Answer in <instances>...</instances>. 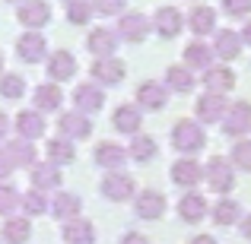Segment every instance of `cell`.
<instances>
[{
	"instance_id": "6da1fadb",
	"label": "cell",
	"mask_w": 251,
	"mask_h": 244,
	"mask_svg": "<svg viewBox=\"0 0 251 244\" xmlns=\"http://www.w3.org/2000/svg\"><path fill=\"white\" fill-rule=\"evenodd\" d=\"M172 143H175V149H181V153H197V149H203V143H207V136H203V127L194 121H178L175 130H172Z\"/></svg>"
},
{
	"instance_id": "7a4b0ae2",
	"label": "cell",
	"mask_w": 251,
	"mask_h": 244,
	"mask_svg": "<svg viewBox=\"0 0 251 244\" xmlns=\"http://www.w3.org/2000/svg\"><path fill=\"white\" fill-rule=\"evenodd\" d=\"M203 177H207V184L216 190V194H229V190L235 187V175H232V165L226 159H210L207 168H203Z\"/></svg>"
},
{
	"instance_id": "3957f363",
	"label": "cell",
	"mask_w": 251,
	"mask_h": 244,
	"mask_svg": "<svg viewBox=\"0 0 251 244\" xmlns=\"http://www.w3.org/2000/svg\"><path fill=\"white\" fill-rule=\"evenodd\" d=\"M223 127H226L229 136L248 133V127H251V105H248V102L229 105V108H226V117H223Z\"/></svg>"
},
{
	"instance_id": "277c9868",
	"label": "cell",
	"mask_w": 251,
	"mask_h": 244,
	"mask_svg": "<svg viewBox=\"0 0 251 244\" xmlns=\"http://www.w3.org/2000/svg\"><path fill=\"white\" fill-rule=\"evenodd\" d=\"M19 22L25 25V29H42V25H48L51 19V6L45 3V0H25L23 6H19Z\"/></svg>"
},
{
	"instance_id": "5b68a950",
	"label": "cell",
	"mask_w": 251,
	"mask_h": 244,
	"mask_svg": "<svg viewBox=\"0 0 251 244\" xmlns=\"http://www.w3.org/2000/svg\"><path fill=\"white\" fill-rule=\"evenodd\" d=\"M102 194L108 197V200H115V203L130 200V194H134V177L124 175V171H111V175L102 181Z\"/></svg>"
},
{
	"instance_id": "8992f818",
	"label": "cell",
	"mask_w": 251,
	"mask_h": 244,
	"mask_svg": "<svg viewBox=\"0 0 251 244\" xmlns=\"http://www.w3.org/2000/svg\"><path fill=\"white\" fill-rule=\"evenodd\" d=\"M150 29H153V22L143 13H127V16H121V25H118L124 42H143L150 35Z\"/></svg>"
},
{
	"instance_id": "52a82bcc",
	"label": "cell",
	"mask_w": 251,
	"mask_h": 244,
	"mask_svg": "<svg viewBox=\"0 0 251 244\" xmlns=\"http://www.w3.org/2000/svg\"><path fill=\"white\" fill-rule=\"evenodd\" d=\"M45 51H48V44H45V38L38 35V32H25L16 42V54H19V61H25V64H38L45 57Z\"/></svg>"
},
{
	"instance_id": "ba28073f",
	"label": "cell",
	"mask_w": 251,
	"mask_h": 244,
	"mask_svg": "<svg viewBox=\"0 0 251 244\" xmlns=\"http://www.w3.org/2000/svg\"><path fill=\"white\" fill-rule=\"evenodd\" d=\"M74 102H76V108H80V111L92 114V111H99L105 105V92L99 89L96 83H80L74 89Z\"/></svg>"
},
{
	"instance_id": "9c48e42d",
	"label": "cell",
	"mask_w": 251,
	"mask_h": 244,
	"mask_svg": "<svg viewBox=\"0 0 251 244\" xmlns=\"http://www.w3.org/2000/svg\"><path fill=\"white\" fill-rule=\"evenodd\" d=\"M226 108L229 105L223 102V95H216V92H207V95L197 98V117H201L203 124H216L220 117H226Z\"/></svg>"
},
{
	"instance_id": "30bf717a",
	"label": "cell",
	"mask_w": 251,
	"mask_h": 244,
	"mask_svg": "<svg viewBox=\"0 0 251 244\" xmlns=\"http://www.w3.org/2000/svg\"><path fill=\"white\" fill-rule=\"evenodd\" d=\"M92 76L105 86H118L124 80V64L118 61V57H99V61L92 64Z\"/></svg>"
},
{
	"instance_id": "8fae6325",
	"label": "cell",
	"mask_w": 251,
	"mask_h": 244,
	"mask_svg": "<svg viewBox=\"0 0 251 244\" xmlns=\"http://www.w3.org/2000/svg\"><path fill=\"white\" fill-rule=\"evenodd\" d=\"M61 133H64V140H86L92 133V124L80 111H70V114L61 117Z\"/></svg>"
},
{
	"instance_id": "7c38bea8",
	"label": "cell",
	"mask_w": 251,
	"mask_h": 244,
	"mask_svg": "<svg viewBox=\"0 0 251 244\" xmlns=\"http://www.w3.org/2000/svg\"><path fill=\"white\" fill-rule=\"evenodd\" d=\"M153 29L159 32L162 38H175L181 32V13L175 6H159L156 10V19H153Z\"/></svg>"
},
{
	"instance_id": "4fadbf2b",
	"label": "cell",
	"mask_w": 251,
	"mask_h": 244,
	"mask_svg": "<svg viewBox=\"0 0 251 244\" xmlns=\"http://www.w3.org/2000/svg\"><path fill=\"white\" fill-rule=\"evenodd\" d=\"M74 73H76L74 54H70V51H54V54H51V61H48V76L54 83H64V80H70Z\"/></svg>"
},
{
	"instance_id": "5bb4252c",
	"label": "cell",
	"mask_w": 251,
	"mask_h": 244,
	"mask_svg": "<svg viewBox=\"0 0 251 244\" xmlns=\"http://www.w3.org/2000/svg\"><path fill=\"white\" fill-rule=\"evenodd\" d=\"M201 175H203V168L194 159H178L172 165V181H175L178 187H194V184L201 181Z\"/></svg>"
},
{
	"instance_id": "9a60e30c",
	"label": "cell",
	"mask_w": 251,
	"mask_h": 244,
	"mask_svg": "<svg viewBox=\"0 0 251 244\" xmlns=\"http://www.w3.org/2000/svg\"><path fill=\"white\" fill-rule=\"evenodd\" d=\"M162 209H166V197H162L159 190H143V194L137 197V216H140V219H159Z\"/></svg>"
},
{
	"instance_id": "2e32d148",
	"label": "cell",
	"mask_w": 251,
	"mask_h": 244,
	"mask_svg": "<svg viewBox=\"0 0 251 244\" xmlns=\"http://www.w3.org/2000/svg\"><path fill=\"white\" fill-rule=\"evenodd\" d=\"M118 48V35L111 29H92L89 32V51L96 57H111Z\"/></svg>"
},
{
	"instance_id": "e0dca14e",
	"label": "cell",
	"mask_w": 251,
	"mask_h": 244,
	"mask_svg": "<svg viewBox=\"0 0 251 244\" xmlns=\"http://www.w3.org/2000/svg\"><path fill=\"white\" fill-rule=\"evenodd\" d=\"M203 83H207V92L223 95V92H229L235 86V73L229 67H210L207 73H203Z\"/></svg>"
},
{
	"instance_id": "ac0fdd59",
	"label": "cell",
	"mask_w": 251,
	"mask_h": 244,
	"mask_svg": "<svg viewBox=\"0 0 251 244\" xmlns=\"http://www.w3.org/2000/svg\"><path fill=\"white\" fill-rule=\"evenodd\" d=\"M96 162L102 165V168H121L124 162H127V149H121L118 143H99L96 146Z\"/></svg>"
},
{
	"instance_id": "d6986e66",
	"label": "cell",
	"mask_w": 251,
	"mask_h": 244,
	"mask_svg": "<svg viewBox=\"0 0 251 244\" xmlns=\"http://www.w3.org/2000/svg\"><path fill=\"white\" fill-rule=\"evenodd\" d=\"M48 209L54 213V219H80V197L76 194H57L54 203H48Z\"/></svg>"
},
{
	"instance_id": "ffe728a7",
	"label": "cell",
	"mask_w": 251,
	"mask_h": 244,
	"mask_svg": "<svg viewBox=\"0 0 251 244\" xmlns=\"http://www.w3.org/2000/svg\"><path fill=\"white\" fill-rule=\"evenodd\" d=\"M166 98H169V92L162 89L159 83H143L140 89H137V102H140L143 108H150V111L166 108Z\"/></svg>"
},
{
	"instance_id": "44dd1931",
	"label": "cell",
	"mask_w": 251,
	"mask_h": 244,
	"mask_svg": "<svg viewBox=\"0 0 251 244\" xmlns=\"http://www.w3.org/2000/svg\"><path fill=\"white\" fill-rule=\"evenodd\" d=\"M32 184L38 190H54L61 184V171H57L54 162H42V165H32Z\"/></svg>"
},
{
	"instance_id": "7402d4cb",
	"label": "cell",
	"mask_w": 251,
	"mask_h": 244,
	"mask_svg": "<svg viewBox=\"0 0 251 244\" xmlns=\"http://www.w3.org/2000/svg\"><path fill=\"white\" fill-rule=\"evenodd\" d=\"M61 102H64V92H61V86H57V83H45V86H38V89H35V108H38V114H42V111L61 108Z\"/></svg>"
},
{
	"instance_id": "603a6c76",
	"label": "cell",
	"mask_w": 251,
	"mask_h": 244,
	"mask_svg": "<svg viewBox=\"0 0 251 244\" xmlns=\"http://www.w3.org/2000/svg\"><path fill=\"white\" fill-rule=\"evenodd\" d=\"M216 54L223 57V61H232V57H239V51H242V38H239V32H232V29H220L216 32Z\"/></svg>"
},
{
	"instance_id": "cb8c5ba5",
	"label": "cell",
	"mask_w": 251,
	"mask_h": 244,
	"mask_svg": "<svg viewBox=\"0 0 251 244\" xmlns=\"http://www.w3.org/2000/svg\"><path fill=\"white\" fill-rule=\"evenodd\" d=\"M203 213H207V200H203L201 194H184L181 203H178V216H181L184 222H201Z\"/></svg>"
},
{
	"instance_id": "d4e9b609",
	"label": "cell",
	"mask_w": 251,
	"mask_h": 244,
	"mask_svg": "<svg viewBox=\"0 0 251 244\" xmlns=\"http://www.w3.org/2000/svg\"><path fill=\"white\" fill-rule=\"evenodd\" d=\"M16 130L23 133V140H38V136L45 133V121H42V114L38 111H23V114L16 117Z\"/></svg>"
},
{
	"instance_id": "484cf974",
	"label": "cell",
	"mask_w": 251,
	"mask_h": 244,
	"mask_svg": "<svg viewBox=\"0 0 251 244\" xmlns=\"http://www.w3.org/2000/svg\"><path fill=\"white\" fill-rule=\"evenodd\" d=\"M64 241L67 244H92L96 241V232H92V225L86 219H70L64 225Z\"/></svg>"
},
{
	"instance_id": "4316f807",
	"label": "cell",
	"mask_w": 251,
	"mask_h": 244,
	"mask_svg": "<svg viewBox=\"0 0 251 244\" xmlns=\"http://www.w3.org/2000/svg\"><path fill=\"white\" fill-rule=\"evenodd\" d=\"M210 61H213V51L207 48L203 42H191L184 48V64L194 70H210Z\"/></svg>"
},
{
	"instance_id": "83f0119b",
	"label": "cell",
	"mask_w": 251,
	"mask_h": 244,
	"mask_svg": "<svg viewBox=\"0 0 251 244\" xmlns=\"http://www.w3.org/2000/svg\"><path fill=\"white\" fill-rule=\"evenodd\" d=\"M216 29V13L213 6H194L191 10V32L194 35H207V32Z\"/></svg>"
},
{
	"instance_id": "f1b7e54d",
	"label": "cell",
	"mask_w": 251,
	"mask_h": 244,
	"mask_svg": "<svg viewBox=\"0 0 251 244\" xmlns=\"http://www.w3.org/2000/svg\"><path fill=\"white\" fill-rule=\"evenodd\" d=\"M115 130H121V133H137V130H140V111L130 108V105H121V108L115 111Z\"/></svg>"
},
{
	"instance_id": "f546056e",
	"label": "cell",
	"mask_w": 251,
	"mask_h": 244,
	"mask_svg": "<svg viewBox=\"0 0 251 244\" xmlns=\"http://www.w3.org/2000/svg\"><path fill=\"white\" fill-rule=\"evenodd\" d=\"M6 155H10V162L13 165H35V149H32V143L29 140H16V143H10L6 146Z\"/></svg>"
},
{
	"instance_id": "4dcf8cb0",
	"label": "cell",
	"mask_w": 251,
	"mask_h": 244,
	"mask_svg": "<svg viewBox=\"0 0 251 244\" xmlns=\"http://www.w3.org/2000/svg\"><path fill=\"white\" fill-rule=\"evenodd\" d=\"M130 159H137V162H150V159H156V140H153V136L137 133L134 140H130Z\"/></svg>"
},
{
	"instance_id": "1f68e13d",
	"label": "cell",
	"mask_w": 251,
	"mask_h": 244,
	"mask_svg": "<svg viewBox=\"0 0 251 244\" xmlns=\"http://www.w3.org/2000/svg\"><path fill=\"white\" fill-rule=\"evenodd\" d=\"M29 235H32L29 219H10V222L3 225V241H10V244H23V241H29Z\"/></svg>"
},
{
	"instance_id": "d6a6232c",
	"label": "cell",
	"mask_w": 251,
	"mask_h": 244,
	"mask_svg": "<svg viewBox=\"0 0 251 244\" xmlns=\"http://www.w3.org/2000/svg\"><path fill=\"white\" fill-rule=\"evenodd\" d=\"M48 155H51V162L54 165H67V162H74L76 159V153H74V143L70 140H51L48 143Z\"/></svg>"
},
{
	"instance_id": "836d02e7",
	"label": "cell",
	"mask_w": 251,
	"mask_h": 244,
	"mask_svg": "<svg viewBox=\"0 0 251 244\" xmlns=\"http://www.w3.org/2000/svg\"><path fill=\"white\" fill-rule=\"evenodd\" d=\"M166 83H169L175 92H191V89H194V76H191L188 67H169Z\"/></svg>"
},
{
	"instance_id": "e575fe53",
	"label": "cell",
	"mask_w": 251,
	"mask_h": 244,
	"mask_svg": "<svg viewBox=\"0 0 251 244\" xmlns=\"http://www.w3.org/2000/svg\"><path fill=\"white\" fill-rule=\"evenodd\" d=\"M239 209L242 206L235 200H220L213 206V222H216V225H232V222L239 219Z\"/></svg>"
},
{
	"instance_id": "d590c367",
	"label": "cell",
	"mask_w": 251,
	"mask_h": 244,
	"mask_svg": "<svg viewBox=\"0 0 251 244\" xmlns=\"http://www.w3.org/2000/svg\"><path fill=\"white\" fill-rule=\"evenodd\" d=\"M25 92V80L19 73H6L3 80H0V95L3 98H19Z\"/></svg>"
},
{
	"instance_id": "8d00e7d4",
	"label": "cell",
	"mask_w": 251,
	"mask_h": 244,
	"mask_svg": "<svg viewBox=\"0 0 251 244\" xmlns=\"http://www.w3.org/2000/svg\"><path fill=\"white\" fill-rule=\"evenodd\" d=\"M92 16V3H83V0H76V3L67 6V22L70 25H86Z\"/></svg>"
},
{
	"instance_id": "74e56055",
	"label": "cell",
	"mask_w": 251,
	"mask_h": 244,
	"mask_svg": "<svg viewBox=\"0 0 251 244\" xmlns=\"http://www.w3.org/2000/svg\"><path fill=\"white\" fill-rule=\"evenodd\" d=\"M23 206H25V213H29V216L48 213V200L42 197V190H32V194H25V197H23Z\"/></svg>"
},
{
	"instance_id": "f35d334b",
	"label": "cell",
	"mask_w": 251,
	"mask_h": 244,
	"mask_svg": "<svg viewBox=\"0 0 251 244\" xmlns=\"http://www.w3.org/2000/svg\"><path fill=\"white\" fill-rule=\"evenodd\" d=\"M16 206H19V194L10 187V184H0V216L13 213Z\"/></svg>"
},
{
	"instance_id": "ab89813d",
	"label": "cell",
	"mask_w": 251,
	"mask_h": 244,
	"mask_svg": "<svg viewBox=\"0 0 251 244\" xmlns=\"http://www.w3.org/2000/svg\"><path fill=\"white\" fill-rule=\"evenodd\" d=\"M124 6L127 0H92V13H102V16H118Z\"/></svg>"
},
{
	"instance_id": "60d3db41",
	"label": "cell",
	"mask_w": 251,
	"mask_h": 244,
	"mask_svg": "<svg viewBox=\"0 0 251 244\" xmlns=\"http://www.w3.org/2000/svg\"><path fill=\"white\" fill-rule=\"evenodd\" d=\"M232 159H235V165H239V168L251 171V143H235Z\"/></svg>"
},
{
	"instance_id": "b9f144b4",
	"label": "cell",
	"mask_w": 251,
	"mask_h": 244,
	"mask_svg": "<svg viewBox=\"0 0 251 244\" xmlns=\"http://www.w3.org/2000/svg\"><path fill=\"white\" fill-rule=\"evenodd\" d=\"M223 10H226L229 16H248L251 0H223Z\"/></svg>"
},
{
	"instance_id": "7bdbcfd3",
	"label": "cell",
	"mask_w": 251,
	"mask_h": 244,
	"mask_svg": "<svg viewBox=\"0 0 251 244\" xmlns=\"http://www.w3.org/2000/svg\"><path fill=\"white\" fill-rule=\"evenodd\" d=\"M13 168H16V165L10 162V155H6V149H0V181L13 175Z\"/></svg>"
},
{
	"instance_id": "ee69618b",
	"label": "cell",
	"mask_w": 251,
	"mask_h": 244,
	"mask_svg": "<svg viewBox=\"0 0 251 244\" xmlns=\"http://www.w3.org/2000/svg\"><path fill=\"white\" fill-rule=\"evenodd\" d=\"M121 244H150V241L143 238L140 232H127V235H124V238H121Z\"/></svg>"
},
{
	"instance_id": "f6af8a7d",
	"label": "cell",
	"mask_w": 251,
	"mask_h": 244,
	"mask_svg": "<svg viewBox=\"0 0 251 244\" xmlns=\"http://www.w3.org/2000/svg\"><path fill=\"white\" fill-rule=\"evenodd\" d=\"M239 38H242V42H245V44H251V22H245V29L239 32Z\"/></svg>"
},
{
	"instance_id": "bcb514c9",
	"label": "cell",
	"mask_w": 251,
	"mask_h": 244,
	"mask_svg": "<svg viewBox=\"0 0 251 244\" xmlns=\"http://www.w3.org/2000/svg\"><path fill=\"white\" fill-rule=\"evenodd\" d=\"M242 235H245V238H251V216H245V219H242Z\"/></svg>"
},
{
	"instance_id": "7dc6e473",
	"label": "cell",
	"mask_w": 251,
	"mask_h": 244,
	"mask_svg": "<svg viewBox=\"0 0 251 244\" xmlns=\"http://www.w3.org/2000/svg\"><path fill=\"white\" fill-rule=\"evenodd\" d=\"M6 127H10V121H6V114H3V111H0V140H3V136H6Z\"/></svg>"
},
{
	"instance_id": "c3c4849f",
	"label": "cell",
	"mask_w": 251,
	"mask_h": 244,
	"mask_svg": "<svg viewBox=\"0 0 251 244\" xmlns=\"http://www.w3.org/2000/svg\"><path fill=\"white\" fill-rule=\"evenodd\" d=\"M191 244H216L213 238H210V235H197V238L194 241H191Z\"/></svg>"
},
{
	"instance_id": "681fc988",
	"label": "cell",
	"mask_w": 251,
	"mask_h": 244,
	"mask_svg": "<svg viewBox=\"0 0 251 244\" xmlns=\"http://www.w3.org/2000/svg\"><path fill=\"white\" fill-rule=\"evenodd\" d=\"M0 70H3V54H0Z\"/></svg>"
},
{
	"instance_id": "f907efd6",
	"label": "cell",
	"mask_w": 251,
	"mask_h": 244,
	"mask_svg": "<svg viewBox=\"0 0 251 244\" xmlns=\"http://www.w3.org/2000/svg\"><path fill=\"white\" fill-rule=\"evenodd\" d=\"M64 3H76V0H64Z\"/></svg>"
}]
</instances>
